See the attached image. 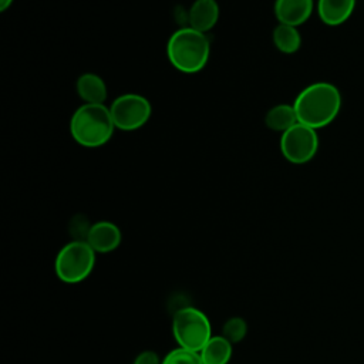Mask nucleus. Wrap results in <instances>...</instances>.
Masks as SVG:
<instances>
[{
    "label": "nucleus",
    "instance_id": "f257e3e1",
    "mask_svg": "<svg viewBox=\"0 0 364 364\" xmlns=\"http://www.w3.org/2000/svg\"><path fill=\"white\" fill-rule=\"evenodd\" d=\"M293 107L300 124L318 129L336 119L341 108V95L334 84L313 82L296 97Z\"/></svg>",
    "mask_w": 364,
    "mask_h": 364
},
{
    "label": "nucleus",
    "instance_id": "f03ea898",
    "mask_svg": "<svg viewBox=\"0 0 364 364\" xmlns=\"http://www.w3.org/2000/svg\"><path fill=\"white\" fill-rule=\"evenodd\" d=\"M169 63L181 73L195 74L200 71L210 55V43L205 33L192 27L176 30L166 43Z\"/></svg>",
    "mask_w": 364,
    "mask_h": 364
},
{
    "label": "nucleus",
    "instance_id": "7ed1b4c3",
    "mask_svg": "<svg viewBox=\"0 0 364 364\" xmlns=\"http://www.w3.org/2000/svg\"><path fill=\"white\" fill-rule=\"evenodd\" d=\"M115 125L104 104H82L78 107L70 119V132L74 141L85 148H98L105 145Z\"/></svg>",
    "mask_w": 364,
    "mask_h": 364
},
{
    "label": "nucleus",
    "instance_id": "20e7f679",
    "mask_svg": "<svg viewBox=\"0 0 364 364\" xmlns=\"http://www.w3.org/2000/svg\"><path fill=\"white\" fill-rule=\"evenodd\" d=\"M95 263V250L85 240H73L57 253L54 269L64 283H78L90 276Z\"/></svg>",
    "mask_w": 364,
    "mask_h": 364
},
{
    "label": "nucleus",
    "instance_id": "39448f33",
    "mask_svg": "<svg viewBox=\"0 0 364 364\" xmlns=\"http://www.w3.org/2000/svg\"><path fill=\"white\" fill-rule=\"evenodd\" d=\"M172 333L179 347L196 353L212 337L209 318L196 307H182L173 314Z\"/></svg>",
    "mask_w": 364,
    "mask_h": 364
},
{
    "label": "nucleus",
    "instance_id": "423d86ee",
    "mask_svg": "<svg viewBox=\"0 0 364 364\" xmlns=\"http://www.w3.org/2000/svg\"><path fill=\"white\" fill-rule=\"evenodd\" d=\"M109 112L115 128L121 131H135L148 122L152 108L145 97L128 92L112 101Z\"/></svg>",
    "mask_w": 364,
    "mask_h": 364
},
{
    "label": "nucleus",
    "instance_id": "0eeeda50",
    "mask_svg": "<svg viewBox=\"0 0 364 364\" xmlns=\"http://www.w3.org/2000/svg\"><path fill=\"white\" fill-rule=\"evenodd\" d=\"M318 149V135L314 128L297 122L280 136L282 155L291 164L301 165L314 158Z\"/></svg>",
    "mask_w": 364,
    "mask_h": 364
},
{
    "label": "nucleus",
    "instance_id": "6e6552de",
    "mask_svg": "<svg viewBox=\"0 0 364 364\" xmlns=\"http://www.w3.org/2000/svg\"><path fill=\"white\" fill-rule=\"evenodd\" d=\"M85 242L95 250V253H109L119 246L121 230L112 222L100 220L88 228Z\"/></svg>",
    "mask_w": 364,
    "mask_h": 364
},
{
    "label": "nucleus",
    "instance_id": "1a4fd4ad",
    "mask_svg": "<svg viewBox=\"0 0 364 364\" xmlns=\"http://www.w3.org/2000/svg\"><path fill=\"white\" fill-rule=\"evenodd\" d=\"M313 6V0H276L274 14L280 24L297 27L309 20Z\"/></svg>",
    "mask_w": 364,
    "mask_h": 364
},
{
    "label": "nucleus",
    "instance_id": "9d476101",
    "mask_svg": "<svg viewBox=\"0 0 364 364\" xmlns=\"http://www.w3.org/2000/svg\"><path fill=\"white\" fill-rule=\"evenodd\" d=\"M219 20V4L216 0H195L188 11L189 27L208 33Z\"/></svg>",
    "mask_w": 364,
    "mask_h": 364
},
{
    "label": "nucleus",
    "instance_id": "9b49d317",
    "mask_svg": "<svg viewBox=\"0 0 364 364\" xmlns=\"http://www.w3.org/2000/svg\"><path fill=\"white\" fill-rule=\"evenodd\" d=\"M75 90L84 104H104L108 95L105 81L94 73H84L80 75Z\"/></svg>",
    "mask_w": 364,
    "mask_h": 364
},
{
    "label": "nucleus",
    "instance_id": "f8f14e48",
    "mask_svg": "<svg viewBox=\"0 0 364 364\" xmlns=\"http://www.w3.org/2000/svg\"><path fill=\"white\" fill-rule=\"evenodd\" d=\"M354 6L355 0H318L317 11L324 24L338 26L348 20Z\"/></svg>",
    "mask_w": 364,
    "mask_h": 364
},
{
    "label": "nucleus",
    "instance_id": "ddd939ff",
    "mask_svg": "<svg viewBox=\"0 0 364 364\" xmlns=\"http://www.w3.org/2000/svg\"><path fill=\"white\" fill-rule=\"evenodd\" d=\"M203 364H228L232 357V343L223 336L210 337L199 351Z\"/></svg>",
    "mask_w": 364,
    "mask_h": 364
},
{
    "label": "nucleus",
    "instance_id": "4468645a",
    "mask_svg": "<svg viewBox=\"0 0 364 364\" xmlns=\"http://www.w3.org/2000/svg\"><path fill=\"white\" fill-rule=\"evenodd\" d=\"M297 122L299 121H297L294 107L289 104H279L272 107L264 117L266 127L272 131H279L282 134L289 128H291L293 125H296Z\"/></svg>",
    "mask_w": 364,
    "mask_h": 364
},
{
    "label": "nucleus",
    "instance_id": "2eb2a0df",
    "mask_svg": "<svg viewBox=\"0 0 364 364\" xmlns=\"http://www.w3.org/2000/svg\"><path fill=\"white\" fill-rule=\"evenodd\" d=\"M276 48L283 54H294L301 46V36L297 27L287 24H277L272 34Z\"/></svg>",
    "mask_w": 364,
    "mask_h": 364
},
{
    "label": "nucleus",
    "instance_id": "dca6fc26",
    "mask_svg": "<svg viewBox=\"0 0 364 364\" xmlns=\"http://www.w3.org/2000/svg\"><path fill=\"white\" fill-rule=\"evenodd\" d=\"M246 331L247 324L242 317H232L222 327V336L232 344L242 341L246 336Z\"/></svg>",
    "mask_w": 364,
    "mask_h": 364
},
{
    "label": "nucleus",
    "instance_id": "f3484780",
    "mask_svg": "<svg viewBox=\"0 0 364 364\" xmlns=\"http://www.w3.org/2000/svg\"><path fill=\"white\" fill-rule=\"evenodd\" d=\"M161 364H203L199 353L178 347L169 351Z\"/></svg>",
    "mask_w": 364,
    "mask_h": 364
},
{
    "label": "nucleus",
    "instance_id": "a211bd4d",
    "mask_svg": "<svg viewBox=\"0 0 364 364\" xmlns=\"http://www.w3.org/2000/svg\"><path fill=\"white\" fill-rule=\"evenodd\" d=\"M134 364H161V361H159V357L155 351L146 350V351H142L136 355Z\"/></svg>",
    "mask_w": 364,
    "mask_h": 364
},
{
    "label": "nucleus",
    "instance_id": "6ab92c4d",
    "mask_svg": "<svg viewBox=\"0 0 364 364\" xmlns=\"http://www.w3.org/2000/svg\"><path fill=\"white\" fill-rule=\"evenodd\" d=\"M13 1H14V0H0V10H1V11L7 10V9L11 6Z\"/></svg>",
    "mask_w": 364,
    "mask_h": 364
}]
</instances>
